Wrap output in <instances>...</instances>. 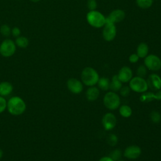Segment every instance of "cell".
<instances>
[{"instance_id":"obj_22","label":"cell","mask_w":161,"mask_h":161,"mask_svg":"<svg viewBox=\"0 0 161 161\" xmlns=\"http://www.w3.org/2000/svg\"><path fill=\"white\" fill-rule=\"evenodd\" d=\"M136 5L142 9H148L153 4V0H136Z\"/></svg>"},{"instance_id":"obj_31","label":"cell","mask_w":161,"mask_h":161,"mask_svg":"<svg viewBox=\"0 0 161 161\" xmlns=\"http://www.w3.org/2000/svg\"><path fill=\"white\" fill-rule=\"evenodd\" d=\"M7 107V103L3 96H0V113H3Z\"/></svg>"},{"instance_id":"obj_24","label":"cell","mask_w":161,"mask_h":161,"mask_svg":"<svg viewBox=\"0 0 161 161\" xmlns=\"http://www.w3.org/2000/svg\"><path fill=\"white\" fill-rule=\"evenodd\" d=\"M151 121L154 123H158L161 120V115L159 112L157 111H153L150 114Z\"/></svg>"},{"instance_id":"obj_30","label":"cell","mask_w":161,"mask_h":161,"mask_svg":"<svg viewBox=\"0 0 161 161\" xmlns=\"http://www.w3.org/2000/svg\"><path fill=\"white\" fill-rule=\"evenodd\" d=\"M130 90L129 86H122L119 90V92L123 97H127L130 93Z\"/></svg>"},{"instance_id":"obj_15","label":"cell","mask_w":161,"mask_h":161,"mask_svg":"<svg viewBox=\"0 0 161 161\" xmlns=\"http://www.w3.org/2000/svg\"><path fill=\"white\" fill-rule=\"evenodd\" d=\"M161 100V91L158 90L155 94L153 92H143L140 97V101L143 103H148L153 100Z\"/></svg>"},{"instance_id":"obj_10","label":"cell","mask_w":161,"mask_h":161,"mask_svg":"<svg viewBox=\"0 0 161 161\" xmlns=\"http://www.w3.org/2000/svg\"><path fill=\"white\" fill-rule=\"evenodd\" d=\"M67 86L69 91L75 94H80L83 90L82 82L75 78L69 79L67 82Z\"/></svg>"},{"instance_id":"obj_14","label":"cell","mask_w":161,"mask_h":161,"mask_svg":"<svg viewBox=\"0 0 161 161\" xmlns=\"http://www.w3.org/2000/svg\"><path fill=\"white\" fill-rule=\"evenodd\" d=\"M119 79L123 83H126L130 82V80L133 77V72L131 69L128 66L122 67L117 74Z\"/></svg>"},{"instance_id":"obj_37","label":"cell","mask_w":161,"mask_h":161,"mask_svg":"<svg viewBox=\"0 0 161 161\" xmlns=\"http://www.w3.org/2000/svg\"><path fill=\"white\" fill-rule=\"evenodd\" d=\"M117 161H125V160H121V159H119V160H117Z\"/></svg>"},{"instance_id":"obj_35","label":"cell","mask_w":161,"mask_h":161,"mask_svg":"<svg viewBox=\"0 0 161 161\" xmlns=\"http://www.w3.org/2000/svg\"><path fill=\"white\" fill-rule=\"evenodd\" d=\"M3 152L2 150H1V149H0V159L2 158V157H3Z\"/></svg>"},{"instance_id":"obj_4","label":"cell","mask_w":161,"mask_h":161,"mask_svg":"<svg viewBox=\"0 0 161 161\" xmlns=\"http://www.w3.org/2000/svg\"><path fill=\"white\" fill-rule=\"evenodd\" d=\"M120 103V98L115 92H108L104 96L103 104L109 110H116L119 108Z\"/></svg>"},{"instance_id":"obj_13","label":"cell","mask_w":161,"mask_h":161,"mask_svg":"<svg viewBox=\"0 0 161 161\" xmlns=\"http://www.w3.org/2000/svg\"><path fill=\"white\" fill-rule=\"evenodd\" d=\"M148 87L152 90H160L161 89V78L155 73L149 75L147 80Z\"/></svg>"},{"instance_id":"obj_7","label":"cell","mask_w":161,"mask_h":161,"mask_svg":"<svg viewBox=\"0 0 161 161\" xmlns=\"http://www.w3.org/2000/svg\"><path fill=\"white\" fill-rule=\"evenodd\" d=\"M16 51L14 42L9 39L4 40L0 45V53L4 57L12 56Z\"/></svg>"},{"instance_id":"obj_29","label":"cell","mask_w":161,"mask_h":161,"mask_svg":"<svg viewBox=\"0 0 161 161\" xmlns=\"http://www.w3.org/2000/svg\"><path fill=\"white\" fill-rule=\"evenodd\" d=\"M87 7L89 11L96 10L97 7V3L96 0H87Z\"/></svg>"},{"instance_id":"obj_32","label":"cell","mask_w":161,"mask_h":161,"mask_svg":"<svg viewBox=\"0 0 161 161\" xmlns=\"http://www.w3.org/2000/svg\"><path fill=\"white\" fill-rule=\"evenodd\" d=\"M128 60H129L130 63L135 64V63H136L138 61L139 57L138 56V55L136 53H132L130 55V57L128 58Z\"/></svg>"},{"instance_id":"obj_34","label":"cell","mask_w":161,"mask_h":161,"mask_svg":"<svg viewBox=\"0 0 161 161\" xmlns=\"http://www.w3.org/2000/svg\"><path fill=\"white\" fill-rule=\"evenodd\" d=\"M99 161H114L113 160L111 157H109V156H104L101 157Z\"/></svg>"},{"instance_id":"obj_6","label":"cell","mask_w":161,"mask_h":161,"mask_svg":"<svg viewBox=\"0 0 161 161\" xmlns=\"http://www.w3.org/2000/svg\"><path fill=\"white\" fill-rule=\"evenodd\" d=\"M144 58V65L147 69L152 71H158L161 69V59L157 55L150 54Z\"/></svg>"},{"instance_id":"obj_11","label":"cell","mask_w":161,"mask_h":161,"mask_svg":"<svg viewBox=\"0 0 161 161\" xmlns=\"http://www.w3.org/2000/svg\"><path fill=\"white\" fill-rule=\"evenodd\" d=\"M125 18V13L121 9L113 10L108 17H106V22L116 23L122 21Z\"/></svg>"},{"instance_id":"obj_26","label":"cell","mask_w":161,"mask_h":161,"mask_svg":"<svg viewBox=\"0 0 161 161\" xmlns=\"http://www.w3.org/2000/svg\"><path fill=\"white\" fill-rule=\"evenodd\" d=\"M147 73V68L145 65H140L136 69V75L140 77H144Z\"/></svg>"},{"instance_id":"obj_21","label":"cell","mask_w":161,"mask_h":161,"mask_svg":"<svg viewBox=\"0 0 161 161\" xmlns=\"http://www.w3.org/2000/svg\"><path fill=\"white\" fill-rule=\"evenodd\" d=\"M119 113L122 117L129 118L132 114V109L128 105H122L119 108Z\"/></svg>"},{"instance_id":"obj_36","label":"cell","mask_w":161,"mask_h":161,"mask_svg":"<svg viewBox=\"0 0 161 161\" xmlns=\"http://www.w3.org/2000/svg\"><path fill=\"white\" fill-rule=\"evenodd\" d=\"M31 1H32V2H38L39 1H40V0H30Z\"/></svg>"},{"instance_id":"obj_9","label":"cell","mask_w":161,"mask_h":161,"mask_svg":"<svg viewBox=\"0 0 161 161\" xmlns=\"http://www.w3.org/2000/svg\"><path fill=\"white\" fill-rule=\"evenodd\" d=\"M102 125L105 130L109 131L113 130L116 125V118L111 113H106L102 118Z\"/></svg>"},{"instance_id":"obj_19","label":"cell","mask_w":161,"mask_h":161,"mask_svg":"<svg viewBox=\"0 0 161 161\" xmlns=\"http://www.w3.org/2000/svg\"><path fill=\"white\" fill-rule=\"evenodd\" d=\"M122 82L119 79L118 76L117 74L114 75L111 78V81L109 84V89L111 90V91L113 92H117L120 90V89L122 87Z\"/></svg>"},{"instance_id":"obj_12","label":"cell","mask_w":161,"mask_h":161,"mask_svg":"<svg viewBox=\"0 0 161 161\" xmlns=\"http://www.w3.org/2000/svg\"><path fill=\"white\" fill-rule=\"evenodd\" d=\"M142 153L141 148L137 145H130L127 147L123 153L124 156L130 159L135 160L138 158Z\"/></svg>"},{"instance_id":"obj_2","label":"cell","mask_w":161,"mask_h":161,"mask_svg":"<svg viewBox=\"0 0 161 161\" xmlns=\"http://www.w3.org/2000/svg\"><path fill=\"white\" fill-rule=\"evenodd\" d=\"M82 82L87 86H94L97 84L99 79L97 72L91 67H85L80 75Z\"/></svg>"},{"instance_id":"obj_17","label":"cell","mask_w":161,"mask_h":161,"mask_svg":"<svg viewBox=\"0 0 161 161\" xmlns=\"http://www.w3.org/2000/svg\"><path fill=\"white\" fill-rule=\"evenodd\" d=\"M12 84L9 82H2L0 83V96H6L10 94L13 91Z\"/></svg>"},{"instance_id":"obj_23","label":"cell","mask_w":161,"mask_h":161,"mask_svg":"<svg viewBox=\"0 0 161 161\" xmlns=\"http://www.w3.org/2000/svg\"><path fill=\"white\" fill-rule=\"evenodd\" d=\"M28 40L25 36H19L16 40V44L20 48H26L28 45Z\"/></svg>"},{"instance_id":"obj_1","label":"cell","mask_w":161,"mask_h":161,"mask_svg":"<svg viewBox=\"0 0 161 161\" xmlns=\"http://www.w3.org/2000/svg\"><path fill=\"white\" fill-rule=\"evenodd\" d=\"M7 108L9 113L12 115H20L26 109L25 101L19 96L11 97L7 103Z\"/></svg>"},{"instance_id":"obj_33","label":"cell","mask_w":161,"mask_h":161,"mask_svg":"<svg viewBox=\"0 0 161 161\" xmlns=\"http://www.w3.org/2000/svg\"><path fill=\"white\" fill-rule=\"evenodd\" d=\"M11 33H12V34L14 36H18L20 35L21 31H20V30L18 28L15 27V28H13V30L11 31Z\"/></svg>"},{"instance_id":"obj_8","label":"cell","mask_w":161,"mask_h":161,"mask_svg":"<svg viewBox=\"0 0 161 161\" xmlns=\"http://www.w3.org/2000/svg\"><path fill=\"white\" fill-rule=\"evenodd\" d=\"M116 35V27L115 24L111 22H106L103 26V37L106 42L113 41Z\"/></svg>"},{"instance_id":"obj_27","label":"cell","mask_w":161,"mask_h":161,"mask_svg":"<svg viewBox=\"0 0 161 161\" xmlns=\"http://www.w3.org/2000/svg\"><path fill=\"white\" fill-rule=\"evenodd\" d=\"M118 137L116 135L114 134H109L107 138V142L110 145V146H115L117 143H118Z\"/></svg>"},{"instance_id":"obj_20","label":"cell","mask_w":161,"mask_h":161,"mask_svg":"<svg viewBox=\"0 0 161 161\" xmlns=\"http://www.w3.org/2000/svg\"><path fill=\"white\" fill-rule=\"evenodd\" d=\"M98 87L102 91H108L109 89L110 81L108 78L105 77H99L97 82Z\"/></svg>"},{"instance_id":"obj_3","label":"cell","mask_w":161,"mask_h":161,"mask_svg":"<svg viewBox=\"0 0 161 161\" xmlns=\"http://www.w3.org/2000/svg\"><path fill=\"white\" fill-rule=\"evenodd\" d=\"M86 20L91 26L96 28H102L106 23V17L96 10L89 11L86 14Z\"/></svg>"},{"instance_id":"obj_18","label":"cell","mask_w":161,"mask_h":161,"mask_svg":"<svg viewBox=\"0 0 161 161\" xmlns=\"http://www.w3.org/2000/svg\"><path fill=\"white\" fill-rule=\"evenodd\" d=\"M148 51H149V48L148 45L145 43V42H142L138 44L136 48V54L139 57V58H145L148 55Z\"/></svg>"},{"instance_id":"obj_16","label":"cell","mask_w":161,"mask_h":161,"mask_svg":"<svg viewBox=\"0 0 161 161\" xmlns=\"http://www.w3.org/2000/svg\"><path fill=\"white\" fill-rule=\"evenodd\" d=\"M99 96V90L97 87L94 86L89 87L86 92V97L89 101H94L96 100Z\"/></svg>"},{"instance_id":"obj_28","label":"cell","mask_w":161,"mask_h":161,"mask_svg":"<svg viewBox=\"0 0 161 161\" xmlns=\"http://www.w3.org/2000/svg\"><path fill=\"white\" fill-rule=\"evenodd\" d=\"M0 32L3 36H8L11 33V29L8 25H3L0 28Z\"/></svg>"},{"instance_id":"obj_5","label":"cell","mask_w":161,"mask_h":161,"mask_svg":"<svg viewBox=\"0 0 161 161\" xmlns=\"http://www.w3.org/2000/svg\"><path fill=\"white\" fill-rule=\"evenodd\" d=\"M129 87L131 90L139 93L146 92L148 88L147 80L143 77L138 76L132 77L130 80Z\"/></svg>"},{"instance_id":"obj_25","label":"cell","mask_w":161,"mask_h":161,"mask_svg":"<svg viewBox=\"0 0 161 161\" xmlns=\"http://www.w3.org/2000/svg\"><path fill=\"white\" fill-rule=\"evenodd\" d=\"M121 155H122V152L120 150L115 149L110 152L109 157H111L113 160L117 161L121 158Z\"/></svg>"}]
</instances>
